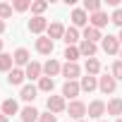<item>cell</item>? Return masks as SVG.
Listing matches in <instances>:
<instances>
[{
	"label": "cell",
	"instance_id": "obj_1",
	"mask_svg": "<svg viewBox=\"0 0 122 122\" xmlns=\"http://www.w3.org/2000/svg\"><path fill=\"white\" fill-rule=\"evenodd\" d=\"M101 48H103V53H108V55H120V41H117V36H103V41H101Z\"/></svg>",
	"mask_w": 122,
	"mask_h": 122
},
{
	"label": "cell",
	"instance_id": "obj_2",
	"mask_svg": "<svg viewBox=\"0 0 122 122\" xmlns=\"http://www.w3.org/2000/svg\"><path fill=\"white\" fill-rule=\"evenodd\" d=\"M46 105H48V112H53V115H60V112L67 110V103H65L62 96H48Z\"/></svg>",
	"mask_w": 122,
	"mask_h": 122
},
{
	"label": "cell",
	"instance_id": "obj_3",
	"mask_svg": "<svg viewBox=\"0 0 122 122\" xmlns=\"http://www.w3.org/2000/svg\"><path fill=\"white\" fill-rule=\"evenodd\" d=\"M98 89H101V93H115V89H117V79L112 77V74H105V77H98Z\"/></svg>",
	"mask_w": 122,
	"mask_h": 122
},
{
	"label": "cell",
	"instance_id": "obj_4",
	"mask_svg": "<svg viewBox=\"0 0 122 122\" xmlns=\"http://www.w3.org/2000/svg\"><path fill=\"white\" fill-rule=\"evenodd\" d=\"M86 108L89 105H84L81 101H70V105H67V112H70V117L72 120H84V115H86Z\"/></svg>",
	"mask_w": 122,
	"mask_h": 122
},
{
	"label": "cell",
	"instance_id": "obj_5",
	"mask_svg": "<svg viewBox=\"0 0 122 122\" xmlns=\"http://www.w3.org/2000/svg\"><path fill=\"white\" fill-rule=\"evenodd\" d=\"M79 74H81V67H79L77 62H65V65H62V77H65L67 81H77Z\"/></svg>",
	"mask_w": 122,
	"mask_h": 122
},
{
	"label": "cell",
	"instance_id": "obj_6",
	"mask_svg": "<svg viewBox=\"0 0 122 122\" xmlns=\"http://www.w3.org/2000/svg\"><path fill=\"white\" fill-rule=\"evenodd\" d=\"M105 108H108V105H105L103 101H91L89 108H86V115L93 117V120H101V117L105 115Z\"/></svg>",
	"mask_w": 122,
	"mask_h": 122
},
{
	"label": "cell",
	"instance_id": "obj_7",
	"mask_svg": "<svg viewBox=\"0 0 122 122\" xmlns=\"http://www.w3.org/2000/svg\"><path fill=\"white\" fill-rule=\"evenodd\" d=\"M86 24H89V15L84 12V7H74L72 10V26L74 29H79V26L86 29Z\"/></svg>",
	"mask_w": 122,
	"mask_h": 122
},
{
	"label": "cell",
	"instance_id": "obj_8",
	"mask_svg": "<svg viewBox=\"0 0 122 122\" xmlns=\"http://www.w3.org/2000/svg\"><path fill=\"white\" fill-rule=\"evenodd\" d=\"M79 93H81V86H79L77 81H65V84H62V98H72V101H77Z\"/></svg>",
	"mask_w": 122,
	"mask_h": 122
},
{
	"label": "cell",
	"instance_id": "obj_9",
	"mask_svg": "<svg viewBox=\"0 0 122 122\" xmlns=\"http://www.w3.org/2000/svg\"><path fill=\"white\" fill-rule=\"evenodd\" d=\"M57 74H62V65H60L57 60L50 57L48 62L43 65V77H50V79H53V77H57Z\"/></svg>",
	"mask_w": 122,
	"mask_h": 122
},
{
	"label": "cell",
	"instance_id": "obj_10",
	"mask_svg": "<svg viewBox=\"0 0 122 122\" xmlns=\"http://www.w3.org/2000/svg\"><path fill=\"white\" fill-rule=\"evenodd\" d=\"M108 22H110V17H108L103 10L96 12V15H89V26H93V29H103Z\"/></svg>",
	"mask_w": 122,
	"mask_h": 122
},
{
	"label": "cell",
	"instance_id": "obj_11",
	"mask_svg": "<svg viewBox=\"0 0 122 122\" xmlns=\"http://www.w3.org/2000/svg\"><path fill=\"white\" fill-rule=\"evenodd\" d=\"M29 31H31V34H43V31H48L46 17H31V19H29Z\"/></svg>",
	"mask_w": 122,
	"mask_h": 122
},
{
	"label": "cell",
	"instance_id": "obj_12",
	"mask_svg": "<svg viewBox=\"0 0 122 122\" xmlns=\"http://www.w3.org/2000/svg\"><path fill=\"white\" fill-rule=\"evenodd\" d=\"M53 48H55V41H50L48 36L36 38V50H38L41 55H50V53H53Z\"/></svg>",
	"mask_w": 122,
	"mask_h": 122
},
{
	"label": "cell",
	"instance_id": "obj_13",
	"mask_svg": "<svg viewBox=\"0 0 122 122\" xmlns=\"http://www.w3.org/2000/svg\"><path fill=\"white\" fill-rule=\"evenodd\" d=\"M24 79H26V72H24L22 67H15V70L7 74V84H10V86H22Z\"/></svg>",
	"mask_w": 122,
	"mask_h": 122
},
{
	"label": "cell",
	"instance_id": "obj_14",
	"mask_svg": "<svg viewBox=\"0 0 122 122\" xmlns=\"http://www.w3.org/2000/svg\"><path fill=\"white\" fill-rule=\"evenodd\" d=\"M24 72H26V79H41V77H43V65L31 60V62L24 67Z\"/></svg>",
	"mask_w": 122,
	"mask_h": 122
},
{
	"label": "cell",
	"instance_id": "obj_15",
	"mask_svg": "<svg viewBox=\"0 0 122 122\" xmlns=\"http://www.w3.org/2000/svg\"><path fill=\"white\" fill-rule=\"evenodd\" d=\"M79 53L89 60V57H96V53H98V43H91V41H84L81 38V43H79Z\"/></svg>",
	"mask_w": 122,
	"mask_h": 122
},
{
	"label": "cell",
	"instance_id": "obj_16",
	"mask_svg": "<svg viewBox=\"0 0 122 122\" xmlns=\"http://www.w3.org/2000/svg\"><path fill=\"white\" fill-rule=\"evenodd\" d=\"M12 57H15V65H17V67H26V65L31 62V55H29L26 48H17Z\"/></svg>",
	"mask_w": 122,
	"mask_h": 122
},
{
	"label": "cell",
	"instance_id": "obj_17",
	"mask_svg": "<svg viewBox=\"0 0 122 122\" xmlns=\"http://www.w3.org/2000/svg\"><path fill=\"white\" fill-rule=\"evenodd\" d=\"M65 26L60 24V22H53V24H48V38L50 41H57V38H65Z\"/></svg>",
	"mask_w": 122,
	"mask_h": 122
},
{
	"label": "cell",
	"instance_id": "obj_18",
	"mask_svg": "<svg viewBox=\"0 0 122 122\" xmlns=\"http://www.w3.org/2000/svg\"><path fill=\"white\" fill-rule=\"evenodd\" d=\"M19 117H22V122H38V117H41V112L34 108V105H26V108H22V112H19Z\"/></svg>",
	"mask_w": 122,
	"mask_h": 122
},
{
	"label": "cell",
	"instance_id": "obj_19",
	"mask_svg": "<svg viewBox=\"0 0 122 122\" xmlns=\"http://www.w3.org/2000/svg\"><path fill=\"white\" fill-rule=\"evenodd\" d=\"M36 93H38V86H34V84H26V86H22V91H19V98H22V101H26V103H34Z\"/></svg>",
	"mask_w": 122,
	"mask_h": 122
},
{
	"label": "cell",
	"instance_id": "obj_20",
	"mask_svg": "<svg viewBox=\"0 0 122 122\" xmlns=\"http://www.w3.org/2000/svg\"><path fill=\"white\" fill-rule=\"evenodd\" d=\"M79 86H81V91H86V93H91V91H96L98 89V77H81V81H79Z\"/></svg>",
	"mask_w": 122,
	"mask_h": 122
},
{
	"label": "cell",
	"instance_id": "obj_21",
	"mask_svg": "<svg viewBox=\"0 0 122 122\" xmlns=\"http://www.w3.org/2000/svg\"><path fill=\"white\" fill-rule=\"evenodd\" d=\"M0 112H5L7 117H12V115H17V112H22V110H19V105H17L15 98H7V101H3V110H0Z\"/></svg>",
	"mask_w": 122,
	"mask_h": 122
},
{
	"label": "cell",
	"instance_id": "obj_22",
	"mask_svg": "<svg viewBox=\"0 0 122 122\" xmlns=\"http://www.w3.org/2000/svg\"><path fill=\"white\" fill-rule=\"evenodd\" d=\"M12 65H15V57H12L10 53H0V70H3V72H7V74H10V72L15 70Z\"/></svg>",
	"mask_w": 122,
	"mask_h": 122
},
{
	"label": "cell",
	"instance_id": "obj_23",
	"mask_svg": "<svg viewBox=\"0 0 122 122\" xmlns=\"http://www.w3.org/2000/svg\"><path fill=\"white\" fill-rule=\"evenodd\" d=\"M105 112L108 115H122V98H110L108 101V108H105Z\"/></svg>",
	"mask_w": 122,
	"mask_h": 122
},
{
	"label": "cell",
	"instance_id": "obj_24",
	"mask_svg": "<svg viewBox=\"0 0 122 122\" xmlns=\"http://www.w3.org/2000/svg\"><path fill=\"white\" fill-rule=\"evenodd\" d=\"M84 41H91V43H96V41H103V36H101V29L86 26V29H84Z\"/></svg>",
	"mask_w": 122,
	"mask_h": 122
},
{
	"label": "cell",
	"instance_id": "obj_25",
	"mask_svg": "<svg viewBox=\"0 0 122 122\" xmlns=\"http://www.w3.org/2000/svg\"><path fill=\"white\" fill-rule=\"evenodd\" d=\"M46 10H48V0H34V3H31V12H34V17H43Z\"/></svg>",
	"mask_w": 122,
	"mask_h": 122
},
{
	"label": "cell",
	"instance_id": "obj_26",
	"mask_svg": "<svg viewBox=\"0 0 122 122\" xmlns=\"http://www.w3.org/2000/svg\"><path fill=\"white\" fill-rule=\"evenodd\" d=\"M67 46H74L77 41H79V29H74V26H67V31H65V38H62Z\"/></svg>",
	"mask_w": 122,
	"mask_h": 122
},
{
	"label": "cell",
	"instance_id": "obj_27",
	"mask_svg": "<svg viewBox=\"0 0 122 122\" xmlns=\"http://www.w3.org/2000/svg\"><path fill=\"white\" fill-rule=\"evenodd\" d=\"M101 0H84V12L86 15H96V12H101Z\"/></svg>",
	"mask_w": 122,
	"mask_h": 122
},
{
	"label": "cell",
	"instance_id": "obj_28",
	"mask_svg": "<svg viewBox=\"0 0 122 122\" xmlns=\"http://www.w3.org/2000/svg\"><path fill=\"white\" fill-rule=\"evenodd\" d=\"M98 72H101V62H98L96 57H89V60H86V74H89V77H96Z\"/></svg>",
	"mask_w": 122,
	"mask_h": 122
},
{
	"label": "cell",
	"instance_id": "obj_29",
	"mask_svg": "<svg viewBox=\"0 0 122 122\" xmlns=\"http://www.w3.org/2000/svg\"><path fill=\"white\" fill-rule=\"evenodd\" d=\"M65 57H67V62H77V60L81 57L79 46H67V48H65Z\"/></svg>",
	"mask_w": 122,
	"mask_h": 122
},
{
	"label": "cell",
	"instance_id": "obj_30",
	"mask_svg": "<svg viewBox=\"0 0 122 122\" xmlns=\"http://www.w3.org/2000/svg\"><path fill=\"white\" fill-rule=\"evenodd\" d=\"M53 89H55V79H50V77H41V79H38V91L50 93Z\"/></svg>",
	"mask_w": 122,
	"mask_h": 122
},
{
	"label": "cell",
	"instance_id": "obj_31",
	"mask_svg": "<svg viewBox=\"0 0 122 122\" xmlns=\"http://www.w3.org/2000/svg\"><path fill=\"white\" fill-rule=\"evenodd\" d=\"M12 17V5H7V3H0V19H10Z\"/></svg>",
	"mask_w": 122,
	"mask_h": 122
},
{
	"label": "cell",
	"instance_id": "obj_32",
	"mask_svg": "<svg viewBox=\"0 0 122 122\" xmlns=\"http://www.w3.org/2000/svg\"><path fill=\"white\" fill-rule=\"evenodd\" d=\"M29 7H31L29 0H15V3H12V10H17V12H26Z\"/></svg>",
	"mask_w": 122,
	"mask_h": 122
},
{
	"label": "cell",
	"instance_id": "obj_33",
	"mask_svg": "<svg viewBox=\"0 0 122 122\" xmlns=\"http://www.w3.org/2000/svg\"><path fill=\"white\" fill-rule=\"evenodd\" d=\"M110 22H112L115 26H120V29H122V7H117V10L110 15Z\"/></svg>",
	"mask_w": 122,
	"mask_h": 122
},
{
	"label": "cell",
	"instance_id": "obj_34",
	"mask_svg": "<svg viewBox=\"0 0 122 122\" xmlns=\"http://www.w3.org/2000/svg\"><path fill=\"white\" fill-rule=\"evenodd\" d=\"M115 79H122V60H115L112 62V72H110Z\"/></svg>",
	"mask_w": 122,
	"mask_h": 122
},
{
	"label": "cell",
	"instance_id": "obj_35",
	"mask_svg": "<svg viewBox=\"0 0 122 122\" xmlns=\"http://www.w3.org/2000/svg\"><path fill=\"white\" fill-rule=\"evenodd\" d=\"M38 122H57V117H55L53 112H41V117H38Z\"/></svg>",
	"mask_w": 122,
	"mask_h": 122
},
{
	"label": "cell",
	"instance_id": "obj_36",
	"mask_svg": "<svg viewBox=\"0 0 122 122\" xmlns=\"http://www.w3.org/2000/svg\"><path fill=\"white\" fill-rule=\"evenodd\" d=\"M0 122H10V117H7L5 112H0Z\"/></svg>",
	"mask_w": 122,
	"mask_h": 122
},
{
	"label": "cell",
	"instance_id": "obj_37",
	"mask_svg": "<svg viewBox=\"0 0 122 122\" xmlns=\"http://www.w3.org/2000/svg\"><path fill=\"white\" fill-rule=\"evenodd\" d=\"M0 34H5V22L0 19Z\"/></svg>",
	"mask_w": 122,
	"mask_h": 122
},
{
	"label": "cell",
	"instance_id": "obj_38",
	"mask_svg": "<svg viewBox=\"0 0 122 122\" xmlns=\"http://www.w3.org/2000/svg\"><path fill=\"white\" fill-rule=\"evenodd\" d=\"M117 41H120V43H122V29H120V34H117Z\"/></svg>",
	"mask_w": 122,
	"mask_h": 122
},
{
	"label": "cell",
	"instance_id": "obj_39",
	"mask_svg": "<svg viewBox=\"0 0 122 122\" xmlns=\"http://www.w3.org/2000/svg\"><path fill=\"white\" fill-rule=\"evenodd\" d=\"M0 53H3V38H0Z\"/></svg>",
	"mask_w": 122,
	"mask_h": 122
},
{
	"label": "cell",
	"instance_id": "obj_40",
	"mask_svg": "<svg viewBox=\"0 0 122 122\" xmlns=\"http://www.w3.org/2000/svg\"><path fill=\"white\" fill-rule=\"evenodd\" d=\"M115 122H122V117H117V120H115Z\"/></svg>",
	"mask_w": 122,
	"mask_h": 122
},
{
	"label": "cell",
	"instance_id": "obj_41",
	"mask_svg": "<svg viewBox=\"0 0 122 122\" xmlns=\"http://www.w3.org/2000/svg\"><path fill=\"white\" fill-rule=\"evenodd\" d=\"M120 60H122V50H120Z\"/></svg>",
	"mask_w": 122,
	"mask_h": 122
},
{
	"label": "cell",
	"instance_id": "obj_42",
	"mask_svg": "<svg viewBox=\"0 0 122 122\" xmlns=\"http://www.w3.org/2000/svg\"><path fill=\"white\" fill-rule=\"evenodd\" d=\"M98 122H105V120H98Z\"/></svg>",
	"mask_w": 122,
	"mask_h": 122
},
{
	"label": "cell",
	"instance_id": "obj_43",
	"mask_svg": "<svg viewBox=\"0 0 122 122\" xmlns=\"http://www.w3.org/2000/svg\"><path fill=\"white\" fill-rule=\"evenodd\" d=\"M79 122H86V120H79Z\"/></svg>",
	"mask_w": 122,
	"mask_h": 122
}]
</instances>
